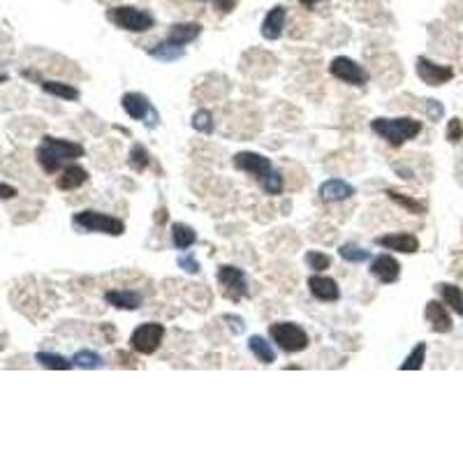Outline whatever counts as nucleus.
Segmentation results:
<instances>
[{
  "mask_svg": "<svg viewBox=\"0 0 463 463\" xmlns=\"http://www.w3.org/2000/svg\"><path fill=\"white\" fill-rule=\"evenodd\" d=\"M83 153H86V151H83L81 144L70 141V139H58V137L47 134V137H42V144L37 146L35 158L44 172L56 174L60 167L79 160Z\"/></svg>",
  "mask_w": 463,
  "mask_h": 463,
  "instance_id": "nucleus-1",
  "label": "nucleus"
},
{
  "mask_svg": "<svg viewBox=\"0 0 463 463\" xmlns=\"http://www.w3.org/2000/svg\"><path fill=\"white\" fill-rule=\"evenodd\" d=\"M371 130L380 137V139H385L389 146L399 148L422 132V120L410 118V116H401V118H382L380 116V118L371 120Z\"/></svg>",
  "mask_w": 463,
  "mask_h": 463,
  "instance_id": "nucleus-2",
  "label": "nucleus"
},
{
  "mask_svg": "<svg viewBox=\"0 0 463 463\" xmlns=\"http://www.w3.org/2000/svg\"><path fill=\"white\" fill-rule=\"evenodd\" d=\"M72 227L83 234H107V237H120L125 232V223L102 211H79L72 216Z\"/></svg>",
  "mask_w": 463,
  "mask_h": 463,
  "instance_id": "nucleus-3",
  "label": "nucleus"
},
{
  "mask_svg": "<svg viewBox=\"0 0 463 463\" xmlns=\"http://www.w3.org/2000/svg\"><path fill=\"white\" fill-rule=\"evenodd\" d=\"M107 19L113 26L120 30H127V33H148L151 28L156 26V17L148 10H141V7L134 5H118L107 10Z\"/></svg>",
  "mask_w": 463,
  "mask_h": 463,
  "instance_id": "nucleus-4",
  "label": "nucleus"
},
{
  "mask_svg": "<svg viewBox=\"0 0 463 463\" xmlns=\"http://www.w3.org/2000/svg\"><path fill=\"white\" fill-rule=\"evenodd\" d=\"M269 336H271L273 343H276L280 350L287 352V354L306 350L308 343H310L306 329H303L301 324H297V322H276V324H271Z\"/></svg>",
  "mask_w": 463,
  "mask_h": 463,
  "instance_id": "nucleus-5",
  "label": "nucleus"
},
{
  "mask_svg": "<svg viewBox=\"0 0 463 463\" xmlns=\"http://www.w3.org/2000/svg\"><path fill=\"white\" fill-rule=\"evenodd\" d=\"M120 104H123L125 113L130 116L132 120H141L146 127H156L160 123V116H158V111L153 109V104L144 93L139 90H130V93H125L120 97Z\"/></svg>",
  "mask_w": 463,
  "mask_h": 463,
  "instance_id": "nucleus-6",
  "label": "nucleus"
},
{
  "mask_svg": "<svg viewBox=\"0 0 463 463\" xmlns=\"http://www.w3.org/2000/svg\"><path fill=\"white\" fill-rule=\"evenodd\" d=\"M331 77H336L338 81L347 83V86H357L364 88L371 81V74L364 65H359L357 60L347 58V56H336L329 65Z\"/></svg>",
  "mask_w": 463,
  "mask_h": 463,
  "instance_id": "nucleus-7",
  "label": "nucleus"
},
{
  "mask_svg": "<svg viewBox=\"0 0 463 463\" xmlns=\"http://www.w3.org/2000/svg\"><path fill=\"white\" fill-rule=\"evenodd\" d=\"M165 327L160 322H141L130 333V347L139 354H153L163 345Z\"/></svg>",
  "mask_w": 463,
  "mask_h": 463,
  "instance_id": "nucleus-8",
  "label": "nucleus"
},
{
  "mask_svg": "<svg viewBox=\"0 0 463 463\" xmlns=\"http://www.w3.org/2000/svg\"><path fill=\"white\" fill-rule=\"evenodd\" d=\"M218 283L223 285L225 297L230 301H241L250 294L246 273L239 267H232V264H223V267L218 269Z\"/></svg>",
  "mask_w": 463,
  "mask_h": 463,
  "instance_id": "nucleus-9",
  "label": "nucleus"
},
{
  "mask_svg": "<svg viewBox=\"0 0 463 463\" xmlns=\"http://www.w3.org/2000/svg\"><path fill=\"white\" fill-rule=\"evenodd\" d=\"M232 163L239 172H246L250 177H255L257 181H262L273 170L269 158H264L262 153H255V151H241V153L232 158Z\"/></svg>",
  "mask_w": 463,
  "mask_h": 463,
  "instance_id": "nucleus-10",
  "label": "nucleus"
},
{
  "mask_svg": "<svg viewBox=\"0 0 463 463\" xmlns=\"http://www.w3.org/2000/svg\"><path fill=\"white\" fill-rule=\"evenodd\" d=\"M415 70H417V77L424 83H429V86H443V83H447L454 77V70L450 65H438L434 60H429L427 56L417 58Z\"/></svg>",
  "mask_w": 463,
  "mask_h": 463,
  "instance_id": "nucleus-11",
  "label": "nucleus"
},
{
  "mask_svg": "<svg viewBox=\"0 0 463 463\" xmlns=\"http://www.w3.org/2000/svg\"><path fill=\"white\" fill-rule=\"evenodd\" d=\"M371 276L380 280L382 285H392L401 278V264L394 255H378L371 260Z\"/></svg>",
  "mask_w": 463,
  "mask_h": 463,
  "instance_id": "nucleus-12",
  "label": "nucleus"
},
{
  "mask_svg": "<svg viewBox=\"0 0 463 463\" xmlns=\"http://www.w3.org/2000/svg\"><path fill=\"white\" fill-rule=\"evenodd\" d=\"M308 290L317 301H324V303H333L340 299L338 283L333 278L324 276V273H313V276L308 278Z\"/></svg>",
  "mask_w": 463,
  "mask_h": 463,
  "instance_id": "nucleus-13",
  "label": "nucleus"
},
{
  "mask_svg": "<svg viewBox=\"0 0 463 463\" xmlns=\"http://www.w3.org/2000/svg\"><path fill=\"white\" fill-rule=\"evenodd\" d=\"M375 244L380 248L394 250V253H403V255H413L420 250V239L410 232H396V234H385V237H378Z\"/></svg>",
  "mask_w": 463,
  "mask_h": 463,
  "instance_id": "nucleus-14",
  "label": "nucleus"
},
{
  "mask_svg": "<svg viewBox=\"0 0 463 463\" xmlns=\"http://www.w3.org/2000/svg\"><path fill=\"white\" fill-rule=\"evenodd\" d=\"M354 186H350L347 181L343 179H329L324 181V184L320 186V191H317V195H320V200L324 204H336V202H345L350 200V197H354Z\"/></svg>",
  "mask_w": 463,
  "mask_h": 463,
  "instance_id": "nucleus-15",
  "label": "nucleus"
},
{
  "mask_svg": "<svg viewBox=\"0 0 463 463\" xmlns=\"http://www.w3.org/2000/svg\"><path fill=\"white\" fill-rule=\"evenodd\" d=\"M285 21H287V7L285 5L271 7V10L267 12V17H264V21H262V28H260L264 40H269V42L278 40L285 30Z\"/></svg>",
  "mask_w": 463,
  "mask_h": 463,
  "instance_id": "nucleus-16",
  "label": "nucleus"
},
{
  "mask_svg": "<svg viewBox=\"0 0 463 463\" xmlns=\"http://www.w3.org/2000/svg\"><path fill=\"white\" fill-rule=\"evenodd\" d=\"M200 35H202V24H197V21H181V24L170 26L165 40L172 44H179V47H186V44L195 42Z\"/></svg>",
  "mask_w": 463,
  "mask_h": 463,
  "instance_id": "nucleus-17",
  "label": "nucleus"
},
{
  "mask_svg": "<svg viewBox=\"0 0 463 463\" xmlns=\"http://www.w3.org/2000/svg\"><path fill=\"white\" fill-rule=\"evenodd\" d=\"M424 315H427L431 329H434L436 333H450L452 327H454L450 310H447L445 303H440V301H429L427 310H424Z\"/></svg>",
  "mask_w": 463,
  "mask_h": 463,
  "instance_id": "nucleus-18",
  "label": "nucleus"
},
{
  "mask_svg": "<svg viewBox=\"0 0 463 463\" xmlns=\"http://www.w3.org/2000/svg\"><path fill=\"white\" fill-rule=\"evenodd\" d=\"M104 301H107L111 308H118V310H139L144 297H141V292H134V290H109V292H104Z\"/></svg>",
  "mask_w": 463,
  "mask_h": 463,
  "instance_id": "nucleus-19",
  "label": "nucleus"
},
{
  "mask_svg": "<svg viewBox=\"0 0 463 463\" xmlns=\"http://www.w3.org/2000/svg\"><path fill=\"white\" fill-rule=\"evenodd\" d=\"M86 181H88V172L83 170L81 165L70 163L67 167H63L60 177L56 179V186L60 188V191H77V188H81Z\"/></svg>",
  "mask_w": 463,
  "mask_h": 463,
  "instance_id": "nucleus-20",
  "label": "nucleus"
},
{
  "mask_svg": "<svg viewBox=\"0 0 463 463\" xmlns=\"http://www.w3.org/2000/svg\"><path fill=\"white\" fill-rule=\"evenodd\" d=\"M248 350L253 352V357L260 364H267V366H271L273 361H276V350H273V345L269 343L264 336H250L248 338Z\"/></svg>",
  "mask_w": 463,
  "mask_h": 463,
  "instance_id": "nucleus-21",
  "label": "nucleus"
},
{
  "mask_svg": "<svg viewBox=\"0 0 463 463\" xmlns=\"http://www.w3.org/2000/svg\"><path fill=\"white\" fill-rule=\"evenodd\" d=\"M40 86L44 93L60 97V100L74 102L79 100V88H74L72 83H63V81H51V79H40Z\"/></svg>",
  "mask_w": 463,
  "mask_h": 463,
  "instance_id": "nucleus-22",
  "label": "nucleus"
},
{
  "mask_svg": "<svg viewBox=\"0 0 463 463\" xmlns=\"http://www.w3.org/2000/svg\"><path fill=\"white\" fill-rule=\"evenodd\" d=\"M146 54L151 58L160 60V63H174V60H181L186 56V47H179V44H172V42L165 40L160 44H156L153 49H148Z\"/></svg>",
  "mask_w": 463,
  "mask_h": 463,
  "instance_id": "nucleus-23",
  "label": "nucleus"
},
{
  "mask_svg": "<svg viewBox=\"0 0 463 463\" xmlns=\"http://www.w3.org/2000/svg\"><path fill=\"white\" fill-rule=\"evenodd\" d=\"M195 241H197V232L191 225H184V223L172 225V244L177 250H188L191 246H195Z\"/></svg>",
  "mask_w": 463,
  "mask_h": 463,
  "instance_id": "nucleus-24",
  "label": "nucleus"
},
{
  "mask_svg": "<svg viewBox=\"0 0 463 463\" xmlns=\"http://www.w3.org/2000/svg\"><path fill=\"white\" fill-rule=\"evenodd\" d=\"M438 292L440 297H443V301L450 306L454 313L463 317V290L457 285H450V283H440L438 285Z\"/></svg>",
  "mask_w": 463,
  "mask_h": 463,
  "instance_id": "nucleus-25",
  "label": "nucleus"
},
{
  "mask_svg": "<svg viewBox=\"0 0 463 463\" xmlns=\"http://www.w3.org/2000/svg\"><path fill=\"white\" fill-rule=\"evenodd\" d=\"M35 361L44 368H49V371H70L74 366V361H70L67 357L54 354V352H37Z\"/></svg>",
  "mask_w": 463,
  "mask_h": 463,
  "instance_id": "nucleus-26",
  "label": "nucleus"
},
{
  "mask_svg": "<svg viewBox=\"0 0 463 463\" xmlns=\"http://www.w3.org/2000/svg\"><path fill=\"white\" fill-rule=\"evenodd\" d=\"M387 197H389L394 204L403 207L408 214H415V216H424V214H427V207H424L422 202H417V200H413V197H408V195L399 193V191H387Z\"/></svg>",
  "mask_w": 463,
  "mask_h": 463,
  "instance_id": "nucleus-27",
  "label": "nucleus"
},
{
  "mask_svg": "<svg viewBox=\"0 0 463 463\" xmlns=\"http://www.w3.org/2000/svg\"><path fill=\"white\" fill-rule=\"evenodd\" d=\"M72 361H74V366H79L83 371H95V368L104 366V359L93 350H79L77 354L72 357Z\"/></svg>",
  "mask_w": 463,
  "mask_h": 463,
  "instance_id": "nucleus-28",
  "label": "nucleus"
},
{
  "mask_svg": "<svg viewBox=\"0 0 463 463\" xmlns=\"http://www.w3.org/2000/svg\"><path fill=\"white\" fill-rule=\"evenodd\" d=\"M338 255L343 257L345 262L350 264H361V262H368L371 260V253L366 248L357 246V244H343L338 248Z\"/></svg>",
  "mask_w": 463,
  "mask_h": 463,
  "instance_id": "nucleus-29",
  "label": "nucleus"
},
{
  "mask_svg": "<svg viewBox=\"0 0 463 463\" xmlns=\"http://www.w3.org/2000/svg\"><path fill=\"white\" fill-rule=\"evenodd\" d=\"M193 127L197 132H202V134H214V130H216V120H214V113H211L209 109H197L195 113H193Z\"/></svg>",
  "mask_w": 463,
  "mask_h": 463,
  "instance_id": "nucleus-30",
  "label": "nucleus"
},
{
  "mask_svg": "<svg viewBox=\"0 0 463 463\" xmlns=\"http://www.w3.org/2000/svg\"><path fill=\"white\" fill-rule=\"evenodd\" d=\"M127 165L132 167L134 172H144L146 167L151 165V156H148V151H146V146H141V144H134V146L130 148V153H127Z\"/></svg>",
  "mask_w": 463,
  "mask_h": 463,
  "instance_id": "nucleus-31",
  "label": "nucleus"
},
{
  "mask_svg": "<svg viewBox=\"0 0 463 463\" xmlns=\"http://www.w3.org/2000/svg\"><path fill=\"white\" fill-rule=\"evenodd\" d=\"M424 359H427V343H417L413 352L406 357V361L401 364V371H420L424 366Z\"/></svg>",
  "mask_w": 463,
  "mask_h": 463,
  "instance_id": "nucleus-32",
  "label": "nucleus"
},
{
  "mask_svg": "<svg viewBox=\"0 0 463 463\" xmlns=\"http://www.w3.org/2000/svg\"><path fill=\"white\" fill-rule=\"evenodd\" d=\"M306 267L313 273H324L331 267V257L327 253H320V250H308L306 253Z\"/></svg>",
  "mask_w": 463,
  "mask_h": 463,
  "instance_id": "nucleus-33",
  "label": "nucleus"
},
{
  "mask_svg": "<svg viewBox=\"0 0 463 463\" xmlns=\"http://www.w3.org/2000/svg\"><path fill=\"white\" fill-rule=\"evenodd\" d=\"M283 186H285V181H283V174L280 172H276V170H271V174H267V177L262 179V188H264V193L267 195H280L283 193Z\"/></svg>",
  "mask_w": 463,
  "mask_h": 463,
  "instance_id": "nucleus-34",
  "label": "nucleus"
},
{
  "mask_svg": "<svg viewBox=\"0 0 463 463\" xmlns=\"http://www.w3.org/2000/svg\"><path fill=\"white\" fill-rule=\"evenodd\" d=\"M177 264H179V269H184L186 273H193V276H197V273L202 271L200 262H197L195 255H179Z\"/></svg>",
  "mask_w": 463,
  "mask_h": 463,
  "instance_id": "nucleus-35",
  "label": "nucleus"
},
{
  "mask_svg": "<svg viewBox=\"0 0 463 463\" xmlns=\"http://www.w3.org/2000/svg\"><path fill=\"white\" fill-rule=\"evenodd\" d=\"M223 322L227 324V327L232 329V333H234V336H241V333L246 331V327H244V317H241V315H234V313H225V315H223Z\"/></svg>",
  "mask_w": 463,
  "mask_h": 463,
  "instance_id": "nucleus-36",
  "label": "nucleus"
},
{
  "mask_svg": "<svg viewBox=\"0 0 463 463\" xmlns=\"http://www.w3.org/2000/svg\"><path fill=\"white\" fill-rule=\"evenodd\" d=\"M463 139V123L459 118H452L450 125H447V141L459 144Z\"/></svg>",
  "mask_w": 463,
  "mask_h": 463,
  "instance_id": "nucleus-37",
  "label": "nucleus"
},
{
  "mask_svg": "<svg viewBox=\"0 0 463 463\" xmlns=\"http://www.w3.org/2000/svg\"><path fill=\"white\" fill-rule=\"evenodd\" d=\"M427 116L434 120V123H438V120L445 116V107L438 100H427Z\"/></svg>",
  "mask_w": 463,
  "mask_h": 463,
  "instance_id": "nucleus-38",
  "label": "nucleus"
},
{
  "mask_svg": "<svg viewBox=\"0 0 463 463\" xmlns=\"http://www.w3.org/2000/svg\"><path fill=\"white\" fill-rule=\"evenodd\" d=\"M17 195H19L17 188L10 186V184H3V181H0V200H14Z\"/></svg>",
  "mask_w": 463,
  "mask_h": 463,
  "instance_id": "nucleus-39",
  "label": "nucleus"
},
{
  "mask_svg": "<svg viewBox=\"0 0 463 463\" xmlns=\"http://www.w3.org/2000/svg\"><path fill=\"white\" fill-rule=\"evenodd\" d=\"M211 3L216 5L218 12H232L234 5H237V0H211Z\"/></svg>",
  "mask_w": 463,
  "mask_h": 463,
  "instance_id": "nucleus-40",
  "label": "nucleus"
},
{
  "mask_svg": "<svg viewBox=\"0 0 463 463\" xmlns=\"http://www.w3.org/2000/svg\"><path fill=\"white\" fill-rule=\"evenodd\" d=\"M301 5H306V7H315V5H320V3H324V0H299Z\"/></svg>",
  "mask_w": 463,
  "mask_h": 463,
  "instance_id": "nucleus-41",
  "label": "nucleus"
},
{
  "mask_svg": "<svg viewBox=\"0 0 463 463\" xmlns=\"http://www.w3.org/2000/svg\"><path fill=\"white\" fill-rule=\"evenodd\" d=\"M165 214H167L165 209H160V211H158V223H165V220H167V216H165Z\"/></svg>",
  "mask_w": 463,
  "mask_h": 463,
  "instance_id": "nucleus-42",
  "label": "nucleus"
},
{
  "mask_svg": "<svg viewBox=\"0 0 463 463\" xmlns=\"http://www.w3.org/2000/svg\"><path fill=\"white\" fill-rule=\"evenodd\" d=\"M7 79H10V77H7V74H5V72H0V83H5Z\"/></svg>",
  "mask_w": 463,
  "mask_h": 463,
  "instance_id": "nucleus-43",
  "label": "nucleus"
}]
</instances>
